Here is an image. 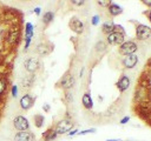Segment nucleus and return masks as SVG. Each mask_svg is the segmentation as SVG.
Wrapping results in <instances>:
<instances>
[{
    "label": "nucleus",
    "instance_id": "1",
    "mask_svg": "<svg viewBox=\"0 0 151 141\" xmlns=\"http://www.w3.org/2000/svg\"><path fill=\"white\" fill-rule=\"evenodd\" d=\"M73 128V122L70 118H65L60 121H58L54 126V130L58 135H61V134H65V133H68L70 130H72Z\"/></svg>",
    "mask_w": 151,
    "mask_h": 141
},
{
    "label": "nucleus",
    "instance_id": "2",
    "mask_svg": "<svg viewBox=\"0 0 151 141\" xmlns=\"http://www.w3.org/2000/svg\"><path fill=\"white\" fill-rule=\"evenodd\" d=\"M151 36V27L144 24L136 22V38L138 40H146Z\"/></svg>",
    "mask_w": 151,
    "mask_h": 141
},
{
    "label": "nucleus",
    "instance_id": "3",
    "mask_svg": "<svg viewBox=\"0 0 151 141\" xmlns=\"http://www.w3.org/2000/svg\"><path fill=\"white\" fill-rule=\"evenodd\" d=\"M24 67L25 69L31 73V74H34L39 68H40V60L38 56H31V58H27L25 61H24Z\"/></svg>",
    "mask_w": 151,
    "mask_h": 141
},
{
    "label": "nucleus",
    "instance_id": "4",
    "mask_svg": "<svg viewBox=\"0 0 151 141\" xmlns=\"http://www.w3.org/2000/svg\"><path fill=\"white\" fill-rule=\"evenodd\" d=\"M138 49V46L134 41L129 40V41H124L120 46H119V53L122 55H130V54H134L136 51Z\"/></svg>",
    "mask_w": 151,
    "mask_h": 141
},
{
    "label": "nucleus",
    "instance_id": "5",
    "mask_svg": "<svg viewBox=\"0 0 151 141\" xmlns=\"http://www.w3.org/2000/svg\"><path fill=\"white\" fill-rule=\"evenodd\" d=\"M124 41H125V33H123V32L116 31V32H113V33H111V34H109L106 36V42L109 45H118V46H120Z\"/></svg>",
    "mask_w": 151,
    "mask_h": 141
},
{
    "label": "nucleus",
    "instance_id": "6",
    "mask_svg": "<svg viewBox=\"0 0 151 141\" xmlns=\"http://www.w3.org/2000/svg\"><path fill=\"white\" fill-rule=\"evenodd\" d=\"M74 82H76L74 76H73L71 73H66V74L60 79V81L57 83V86L60 87V88H63V89H65V90H68V89H71V88L74 86Z\"/></svg>",
    "mask_w": 151,
    "mask_h": 141
},
{
    "label": "nucleus",
    "instance_id": "7",
    "mask_svg": "<svg viewBox=\"0 0 151 141\" xmlns=\"http://www.w3.org/2000/svg\"><path fill=\"white\" fill-rule=\"evenodd\" d=\"M13 127L18 130V132H24V130H28L29 128V122L28 120L22 116V115H18L13 119Z\"/></svg>",
    "mask_w": 151,
    "mask_h": 141
},
{
    "label": "nucleus",
    "instance_id": "8",
    "mask_svg": "<svg viewBox=\"0 0 151 141\" xmlns=\"http://www.w3.org/2000/svg\"><path fill=\"white\" fill-rule=\"evenodd\" d=\"M101 29H103V32H104L105 34H107V35L111 34V33H113V32H116V31L124 33V28H123L120 25H116L112 20L105 21V22L103 24V26H101Z\"/></svg>",
    "mask_w": 151,
    "mask_h": 141
},
{
    "label": "nucleus",
    "instance_id": "9",
    "mask_svg": "<svg viewBox=\"0 0 151 141\" xmlns=\"http://www.w3.org/2000/svg\"><path fill=\"white\" fill-rule=\"evenodd\" d=\"M34 100H35V98H34V96H32L31 94H28V93L24 94V95L20 98V100H19L20 108H21V109H24V110H28V109L33 106Z\"/></svg>",
    "mask_w": 151,
    "mask_h": 141
},
{
    "label": "nucleus",
    "instance_id": "10",
    "mask_svg": "<svg viewBox=\"0 0 151 141\" xmlns=\"http://www.w3.org/2000/svg\"><path fill=\"white\" fill-rule=\"evenodd\" d=\"M9 87V79L6 74H0V100H4V98L7 94Z\"/></svg>",
    "mask_w": 151,
    "mask_h": 141
},
{
    "label": "nucleus",
    "instance_id": "11",
    "mask_svg": "<svg viewBox=\"0 0 151 141\" xmlns=\"http://www.w3.org/2000/svg\"><path fill=\"white\" fill-rule=\"evenodd\" d=\"M68 27L77 34H81L84 32V24L76 16L71 18V20L68 21Z\"/></svg>",
    "mask_w": 151,
    "mask_h": 141
},
{
    "label": "nucleus",
    "instance_id": "12",
    "mask_svg": "<svg viewBox=\"0 0 151 141\" xmlns=\"http://www.w3.org/2000/svg\"><path fill=\"white\" fill-rule=\"evenodd\" d=\"M35 136L32 132L29 130H24V132H18L14 137L13 141H34Z\"/></svg>",
    "mask_w": 151,
    "mask_h": 141
},
{
    "label": "nucleus",
    "instance_id": "13",
    "mask_svg": "<svg viewBox=\"0 0 151 141\" xmlns=\"http://www.w3.org/2000/svg\"><path fill=\"white\" fill-rule=\"evenodd\" d=\"M122 62H123V66H124L125 68L131 69V68H133V67L137 65V62H138V56H137L136 54L125 55Z\"/></svg>",
    "mask_w": 151,
    "mask_h": 141
},
{
    "label": "nucleus",
    "instance_id": "14",
    "mask_svg": "<svg viewBox=\"0 0 151 141\" xmlns=\"http://www.w3.org/2000/svg\"><path fill=\"white\" fill-rule=\"evenodd\" d=\"M116 87L118 88V90H119L120 93H124V92L130 87V79H129V76L125 75V74H123V75L119 78V80L116 82Z\"/></svg>",
    "mask_w": 151,
    "mask_h": 141
},
{
    "label": "nucleus",
    "instance_id": "15",
    "mask_svg": "<svg viewBox=\"0 0 151 141\" xmlns=\"http://www.w3.org/2000/svg\"><path fill=\"white\" fill-rule=\"evenodd\" d=\"M52 49H53L52 45H50V43H47V42H41V43H39V45L37 46V48H35L37 53H38L40 56H45V55L50 54V53L52 52Z\"/></svg>",
    "mask_w": 151,
    "mask_h": 141
},
{
    "label": "nucleus",
    "instance_id": "16",
    "mask_svg": "<svg viewBox=\"0 0 151 141\" xmlns=\"http://www.w3.org/2000/svg\"><path fill=\"white\" fill-rule=\"evenodd\" d=\"M106 9L111 16H117V15H120L123 13V8L116 2H111Z\"/></svg>",
    "mask_w": 151,
    "mask_h": 141
},
{
    "label": "nucleus",
    "instance_id": "17",
    "mask_svg": "<svg viewBox=\"0 0 151 141\" xmlns=\"http://www.w3.org/2000/svg\"><path fill=\"white\" fill-rule=\"evenodd\" d=\"M57 136H58V134L55 133L54 127H50L46 132L42 133V139H44V141H52V140H54Z\"/></svg>",
    "mask_w": 151,
    "mask_h": 141
},
{
    "label": "nucleus",
    "instance_id": "18",
    "mask_svg": "<svg viewBox=\"0 0 151 141\" xmlns=\"http://www.w3.org/2000/svg\"><path fill=\"white\" fill-rule=\"evenodd\" d=\"M81 103L86 109H91L93 107V101H92L90 93H84V95L81 98Z\"/></svg>",
    "mask_w": 151,
    "mask_h": 141
},
{
    "label": "nucleus",
    "instance_id": "19",
    "mask_svg": "<svg viewBox=\"0 0 151 141\" xmlns=\"http://www.w3.org/2000/svg\"><path fill=\"white\" fill-rule=\"evenodd\" d=\"M34 82V74H31V75H27L25 78H22L21 80V86L24 89H27V88H31L32 85Z\"/></svg>",
    "mask_w": 151,
    "mask_h": 141
},
{
    "label": "nucleus",
    "instance_id": "20",
    "mask_svg": "<svg viewBox=\"0 0 151 141\" xmlns=\"http://www.w3.org/2000/svg\"><path fill=\"white\" fill-rule=\"evenodd\" d=\"M34 34V28H33V24L31 22H26L25 24V38L27 39H32Z\"/></svg>",
    "mask_w": 151,
    "mask_h": 141
},
{
    "label": "nucleus",
    "instance_id": "21",
    "mask_svg": "<svg viewBox=\"0 0 151 141\" xmlns=\"http://www.w3.org/2000/svg\"><path fill=\"white\" fill-rule=\"evenodd\" d=\"M53 19H54V13L52 11H48L42 15V24L44 25H50L53 21Z\"/></svg>",
    "mask_w": 151,
    "mask_h": 141
},
{
    "label": "nucleus",
    "instance_id": "22",
    "mask_svg": "<svg viewBox=\"0 0 151 141\" xmlns=\"http://www.w3.org/2000/svg\"><path fill=\"white\" fill-rule=\"evenodd\" d=\"M44 122H45V116L41 115V114H35L34 115V125L37 128H41L44 126Z\"/></svg>",
    "mask_w": 151,
    "mask_h": 141
},
{
    "label": "nucleus",
    "instance_id": "23",
    "mask_svg": "<svg viewBox=\"0 0 151 141\" xmlns=\"http://www.w3.org/2000/svg\"><path fill=\"white\" fill-rule=\"evenodd\" d=\"M96 49H97L98 52H100V51H105V49H106V42H104V41H99V42L96 45Z\"/></svg>",
    "mask_w": 151,
    "mask_h": 141
},
{
    "label": "nucleus",
    "instance_id": "24",
    "mask_svg": "<svg viewBox=\"0 0 151 141\" xmlns=\"http://www.w3.org/2000/svg\"><path fill=\"white\" fill-rule=\"evenodd\" d=\"M90 133H96V128H88V129H84L78 132V135H85V134H90Z\"/></svg>",
    "mask_w": 151,
    "mask_h": 141
},
{
    "label": "nucleus",
    "instance_id": "25",
    "mask_svg": "<svg viewBox=\"0 0 151 141\" xmlns=\"http://www.w3.org/2000/svg\"><path fill=\"white\" fill-rule=\"evenodd\" d=\"M11 94L13 98H17L18 96V86L17 85H12L11 87Z\"/></svg>",
    "mask_w": 151,
    "mask_h": 141
},
{
    "label": "nucleus",
    "instance_id": "26",
    "mask_svg": "<svg viewBox=\"0 0 151 141\" xmlns=\"http://www.w3.org/2000/svg\"><path fill=\"white\" fill-rule=\"evenodd\" d=\"M99 21H100L99 15H93V16H92V19H91V24H92L93 26H97V25L99 24Z\"/></svg>",
    "mask_w": 151,
    "mask_h": 141
},
{
    "label": "nucleus",
    "instance_id": "27",
    "mask_svg": "<svg viewBox=\"0 0 151 141\" xmlns=\"http://www.w3.org/2000/svg\"><path fill=\"white\" fill-rule=\"evenodd\" d=\"M24 40H25V46H24V49H25V51H27V49H28V47L31 46L32 39H27V38H24Z\"/></svg>",
    "mask_w": 151,
    "mask_h": 141
},
{
    "label": "nucleus",
    "instance_id": "28",
    "mask_svg": "<svg viewBox=\"0 0 151 141\" xmlns=\"http://www.w3.org/2000/svg\"><path fill=\"white\" fill-rule=\"evenodd\" d=\"M112 1H97V5H99V6H103V7H109V5L111 4Z\"/></svg>",
    "mask_w": 151,
    "mask_h": 141
},
{
    "label": "nucleus",
    "instance_id": "29",
    "mask_svg": "<svg viewBox=\"0 0 151 141\" xmlns=\"http://www.w3.org/2000/svg\"><path fill=\"white\" fill-rule=\"evenodd\" d=\"M71 4H73V5H76V6H81V5H84V4H85V1H84V0H80V1L72 0V1H71Z\"/></svg>",
    "mask_w": 151,
    "mask_h": 141
},
{
    "label": "nucleus",
    "instance_id": "30",
    "mask_svg": "<svg viewBox=\"0 0 151 141\" xmlns=\"http://www.w3.org/2000/svg\"><path fill=\"white\" fill-rule=\"evenodd\" d=\"M42 109H44V112H50V109H51V106H50V103H44V106H42Z\"/></svg>",
    "mask_w": 151,
    "mask_h": 141
},
{
    "label": "nucleus",
    "instance_id": "31",
    "mask_svg": "<svg viewBox=\"0 0 151 141\" xmlns=\"http://www.w3.org/2000/svg\"><path fill=\"white\" fill-rule=\"evenodd\" d=\"M130 121V116H124L122 120H120V123L122 125H125V123H127Z\"/></svg>",
    "mask_w": 151,
    "mask_h": 141
},
{
    "label": "nucleus",
    "instance_id": "32",
    "mask_svg": "<svg viewBox=\"0 0 151 141\" xmlns=\"http://www.w3.org/2000/svg\"><path fill=\"white\" fill-rule=\"evenodd\" d=\"M144 14L147 16V20L151 22V8H150V9H147V11H145V12H144Z\"/></svg>",
    "mask_w": 151,
    "mask_h": 141
},
{
    "label": "nucleus",
    "instance_id": "33",
    "mask_svg": "<svg viewBox=\"0 0 151 141\" xmlns=\"http://www.w3.org/2000/svg\"><path fill=\"white\" fill-rule=\"evenodd\" d=\"M65 98H66V100H67V102H72V94L71 93H66L65 94Z\"/></svg>",
    "mask_w": 151,
    "mask_h": 141
},
{
    "label": "nucleus",
    "instance_id": "34",
    "mask_svg": "<svg viewBox=\"0 0 151 141\" xmlns=\"http://www.w3.org/2000/svg\"><path fill=\"white\" fill-rule=\"evenodd\" d=\"M33 13H34L35 15H40V13H41V8H40V7H35V8L33 9Z\"/></svg>",
    "mask_w": 151,
    "mask_h": 141
},
{
    "label": "nucleus",
    "instance_id": "35",
    "mask_svg": "<svg viewBox=\"0 0 151 141\" xmlns=\"http://www.w3.org/2000/svg\"><path fill=\"white\" fill-rule=\"evenodd\" d=\"M78 129H72V130H70L67 134H68V136H73V135H76V134H78Z\"/></svg>",
    "mask_w": 151,
    "mask_h": 141
},
{
    "label": "nucleus",
    "instance_id": "36",
    "mask_svg": "<svg viewBox=\"0 0 151 141\" xmlns=\"http://www.w3.org/2000/svg\"><path fill=\"white\" fill-rule=\"evenodd\" d=\"M142 4H144L145 6H147V7H150L151 8V0H142Z\"/></svg>",
    "mask_w": 151,
    "mask_h": 141
},
{
    "label": "nucleus",
    "instance_id": "37",
    "mask_svg": "<svg viewBox=\"0 0 151 141\" xmlns=\"http://www.w3.org/2000/svg\"><path fill=\"white\" fill-rule=\"evenodd\" d=\"M2 108H4V100H0V118L2 114Z\"/></svg>",
    "mask_w": 151,
    "mask_h": 141
},
{
    "label": "nucleus",
    "instance_id": "38",
    "mask_svg": "<svg viewBox=\"0 0 151 141\" xmlns=\"http://www.w3.org/2000/svg\"><path fill=\"white\" fill-rule=\"evenodd\" d=\"M106 141H118V140H116V139H110V140H106Z\"/></svg>",
    "mask_w": 151,
    "mask_h": 141
}]
</instances>
